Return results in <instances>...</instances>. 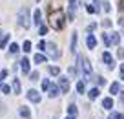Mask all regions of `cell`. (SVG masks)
I'll return each instance as SVG.
<instances>
[{
    "label": "cell",
    "instance_id": "obj_44",
    "mask_svg": "<svg viewBox=\"0 0 124 119\" xmlns=\"http://www.w3.org/2000/svg\"><path fill=\"white\" fill-rule=\"evenodd\" d=\"M122 6H124V0H122Z\"/></svg>",
    "mask_w": 124,
    "mask_h": 119
},
{
    "label": "cell",
    "instance_id": "obj_10",
    "mask_svg": "<svg viewBox=\"0 0 124 119\" xmlns=\"http://www.w3.org/2000/svg\"><path fill=\"white\" fill-rule=\"evenodd\" d=\"M40 18H42V13H40V9H35V13H33V22H35V24H40V22H42Z\"/></svg>",
    "mask_w": 124,
    "mask_h": 119
},
{
    "label": "cell",
    "instance_id": "obj_9",
    "mask_svg": "<svg viewBox=\"0 0 124 119\" xmlns=\"http://www.w3.org/2000/svg\"><path fill=\"white\" fill-rule=\"evenodd\" d=\"M47 93H49V97H57V95H58V86L49 84V88H47Z\"/></svg>",
    "mask_w": 124,
    "mask_h": 119
},
{
    "label": "cell",
    "instance_id": "obj_14",
    "mask_svg": "<svg viewBox=\"0 0 124 119\" xmlns=\"http://www.w3.org/2000/svg\"><path fill=\"white\" fill-rule=\"evenodd\" d=\"M8 42H9V35H6V33H4V37L0 38V50H4V48L8 46Z\"/></svg>",
    "mask_w": 124,
    "mask_h": 119
},
{
    "label": "cell",
    "instance_id": "obj_30",
    "mask_svg": "<svg viewBox=\"0 0 124 119\" xmlns=\"http://www.w3.org/2000/svg\"><path fill=\"white\" fill-rule=\"evenodd\" d=\"M24 51H31V42H29V40L24 42Z\"/></svg>",
    "mask_w": 124,
    "mask_h": 119
},
{
    "label": "cell",
    "instance_id": "obj_23",
    "mask_svg": "<svg viewBox=\"0 0 124 119\" xmlns=\"http://www.w3.org/2000/svg\"><path fill=\"white\" fill-rule=\"evenodd\" d=\"M102 42H104L106 46H111V42H109V35H108V33L102 35Z\"/></svg>",
    "mask_w": 124,
    "mask_h": 119
},
{
    "label": "cell",
    "instance_id": "obj_36",
    "mask_svg": "<svg viewBox=\"0 0 124 119\" xmlns=\"http://www.w3.org/2000/svg\"><path fill=\"white\" fill-rule=\"evenodd\" d=\"M117 55H119V59H124V50H119V51H117Z\"/></svg>",
    "mask_w": 124,
    "mask_h": 119
},
{
    "label": "cell",
    "instance_id": "obj_41",
    "mask_svg": "<svg viewBox=\"0 0 124 119\" xmlns=\"http://www.w3.org/2000/svg\"><path fill=\"white\" fill-rule=\"evenodd\" d=\"M2 37H4V31H2V29H0V38H2Z\"/></svg>",
    "mask_w": 124,
    "mask_h": 119
},
{
    "label": "cell",
    "instance_id": "obj_4",
    "mask_svg": "<svg viewBox=\"0 0 124 119\" xmlns=\"http://www.w3.org/2000/svg\"><path fill=\"white\" fill-rule=\"evenodd\" d=\"M78 64H80L82 72H84L86 75H89V73H91V64H89V61H88V59H84V57H78Z\"/></svg>",
    "mask_w": 124,
    "mask_h": 119
},
{
    "label": "cell",
    "instance_id": "obj_22",
    "mask_svg": "<svg viewBox=\"0 0 124 119\" xmlns=\"http://www.w3.org/2000/svg\"><path fill=\"white\" fill-rule=\"evenodd\" d=\"M84 90H86L84 82H82V81H80V82H77V92H78V93H84Z\"/></svg>",
    "mask_w": 124,
    "mask_h": 119
},
{
    "label": "cell",
    "instance_id": "obj_15",
    "mask_svg": "<svg viewBox=\"0 0 124 119\" xmlns=\"http://www.w3.org/2000/svg\"><path fill=\"white\" fill-rule=\"evenodd\" d=\"M109 42H111V44H119V42H120V35H119V33H111Z\"/></svg>",
    "mask_w": 124,
    "mask_h": 119
},
{
    "label": "cell",
    "instance_id": "obj_20",
    "mask_svg": "<svg viewBox=\"0 0 124 119\" xmlns=\"http://www.w3.org/2000/svg\"><path fill=\"white\" fill-rule=\"evenodd\" d=\"M13 90H15V93L20 92V81H18V79H15V81H13Z\"/></svg>",
    "mask_w": 124,
    "mask_h": 119
},
{
    "label": "cell",
    "instance_id": "obj_42",
    "mask_svg": "<svg viewBox=\"0 0 124 119\" xmlns=\"http://www.w3.org/2000/svg\"><path fill=\"white\" fill-rule=\"evenodd\" d=\"M66 119H75V117H71V115H70V117H66Z\"/></svg>",
    "mask_w": 124,
    "mask_h": 119
},
{
    "label": "cell",
    "instance_id": "obj_43",
    "mask_svg": "<svg viewBox=\"0 0 124 119\" xmlns=\"http://www.w3.org/2000/svg\"><path fill=\"white\" fill-rule=\"evenodd\" d=\"M0 112H2V104H0Z\"/></svg>",
    "mask_w": 124,
    "mask_h": 119
},
{
    "label": "cell",
    "instance_id": "obj_19",
    "mask_svg": "<svg viewBox=\"0 0 124 119\" xmlns=\"http://www.w3.org/2000/svg\"><path fill=\"white\" fill-rule=\"evenodd\" d=\"M68 114H70L71 117H75V115H77V106H75V104H70V108H68Z\"/></svg>",
    "mask_w": 124,
    "mask_h": 119
},
{
    "label": "cell",
    "instance_id": "obj_21",
    "mask_svg": "<svg viewBox=\"0 0 124 119\" xmlns=\"http://www.w3.org/2000/svg\"><path fill=\"white\" fill-rule=\"evenodd\" d=\"M75 46H77V33L71 35V51H75Z\"/></svg>",
    "mask_w": 124,
    "mask_h": 119
},
{
    "label": "cell",
    "instance_id": "obj_37",
    "mask_svg": "<svg viewBox=\"0 0 124 119\" xmlns=\"http://www.w3.org/2000/svg\"><path fill=\"white\" fill-rule=\"evenodd\" d=\"M102 6H104V11H109V9H111V8H109V4H108V2H104Z\"/></svg>",
    "mask_w": 124,
    "mask_h": 119
},
{
    "label": "cell",
    "instance_id": "obj_39",
    "mask_svg": "<svg viewBox=\"0 0 124 119\" xmlns=\"http://www.w3.org/2000/svg\"><path fill=\"white\" fill-rule=\"evenodd\" d=\"M108 119H117V114H115V112H113V114H109V117Z\"/></svg>",
    "mask_w": 124,
    "mask_h": 119
},
{
    "label": "cell",
    "instance_id": "obj_34",
    "mask_svg": "<svg viewBox=\"0 0 124 119\" xmlns=\"http://www.w3.org/2000/svg\"><path fill=\"white\" fill-rule=\"evenodd\" d=\"M44 48H46V42H44V40H40V42H39V50L44 51Z\"/></svg>",
    "mask_w": 124,
    "mask_h": 119
},
{
    "label": "cell",
    "instance_id": "obj_32",
    "mask_svg": "<svg viewBox=\"0 0 124 119\" xmlns=\"http://www.w3.org/2000/svg\"><path fill=\"white\" fill-rule=\"evenodd\" d=\"M6 75H8V70H2L0 72V82H2V79H6Z\"/></svg>",
    "mask_w": 124,
    "mask_h": 119
},
{
    "label": "cell",
    "instance_id": "obj_40",
    "mask_svg": "<svg viewBox=\"0 0 124 119\" xmlns=\"http://www.w3.org/2000/svg\"><path fill=\"white\" fill-rule=\"evenodd\" d=\"M117 119H124V115L122 114H117Z\"/></svg>",
    "mask_w": 124,
    "mask_h": 119
},
{
    "label": "cell",
    "instance_id": "obj_17",
    "mask_svg": "<svg viewBox=\"0 0 124 119\" xmlns=\"http://www.w3.org/2000/svg\"><path fill=\"white\" fill-rule=\"evenodd\" d=\"M99 93H101V92H99V88H91L88 95H89V99H97V97H99Z\"/></svg>",
    "mask_w": 124,
    "mask_h": 119
},
{
    "label": "cell",
    "instance_id": "obj_3",
    "mask_svg": "<svg viewBox=\"0 0 124 119\" xmlns=\"http://www.w3.org/2000/svg\"><path fill=\"white\" fill-rule=\"evenodd\" d=\"M44 51H46V53L49 55L51 59H55V61H57V59H60V51L57 50V46H55L53 42H46V48H44Z\"/></svg>",
    "mask_w": 124,
    "mask_h": 119
},
{
    "label": "cell",
    "instance_id": "obj_33",
    "mask_svg": "<svg viewBox=\"0 0 124 119\" xmlns=\"http://www.w3.org/2000/svg\"><path fill=\"white\" fill-rule=\"evenodd\" d=\"M39 31H40V35H46V33H47V26H40Z\"/></svg>",
    "mask_w": 124,
    "mask_h": 119
},
{
    "label": "cell",
    "instance_id": "obj_7",
    "mask_svg": "<svg viewBox=\"0 0 124 119\" xmlns=\"http://www.w3.org/2000/svg\"><path fill=\"white\" fill-rule=\"evenodd\" d=\"M102 61H104L106 64H108L109 68L113 70V66H115V62H113V57H111V55L108 53V51H104V53H102Z\"/></svg>",
    "mask_w": 124,
    "mask_h": 119
},
{
    "label": "cell",
    "instance_id": "obj_31",
    "mask_svg": "<svg viewBox=\"0 0 124 119\" xmlns=\"http://www.w3.org/2000/svg\"><path fill=\"white\" fill-rule=\"evenodd\" d=\"M49 84H51V82H49V81L46 79V81L42 82V90H47V88H49Z\"/></svg>",
    "mask_w": 124,
    "mask_h": 119
},
{
    "label": "cell",
    "instance_id": "obj_2",
    "mask_svg": "<svg viewBox=\"0 0 124 119\" xmlns=\"http://www.w3.org/2000/svg\"><path fill=\"white\" fill-rule=\"evenodd\" d=\"M16 18H18V24L22 27H29L31 26V22H29V9H27V8H20Z\"/></svg>",
    "mask_w": 124,
    "mask_h": 119
},
{
    "label": "cell",
    "instance_id": "obj_1",
    "mask_svg": "<svg viewBox=\"0 0 124 119\" xmlns=\"http://www.w3.org/2000/svg\"><path fill=\"white\" fill-rule=\"evenodd\" d=\"M49 24L53 29L60 31L62 27H64V13L60 11V9H57V11H51L49 13Z\"/></svg>",
    "mask_w": 124,
    "mask_h": 119
},
{
    "label": "cell",
    "instance_id": "obj_13",
    "mask_svg": "<svg viewBox=\"0 0 124 119\" xmlns=\"http://www.w3.org/2000/svg\"><path fill=\"white\" fill-rule=\"evenodd\" d=\"M20 64H22V72L24 73H29V61H27V59H22Z\"/></svg>",
    "mask_w": 124,
    "mask_h": 119
},
{
    "label": "cell",
    "instance_id": "obj_12",
    "mask_svg": "<svg viewBox=\"0 0 124 119\" xmlns=\"http://www.w3.org/2000/svg\"><path fill=\"white\" fill-rule=\"evenodd\" d=\"M75 9H77V0H70V20L73 18Z\"/></svg>",
    "mask_w": 124,
    "mask_h": 119
},
{
    "label": "cell",
    "instance_id": "obj_29",
    "mask_svg": "<svg viewBox=\"0 0 124 119\" xmlns=\"http://www.w3.org/2000/svg\"><path fill=\"white\" fill-rule=\"evenodd\" d=\"M29 81H39V72H33L29 75Z\"/></svg>",
    "mask_w": 124,
    "mask_h": 119
},
{
    "label": "cell",
    "instance_id": "obj_38",
    "mask_svg": "<svg viewBox=\"0 0 124 119\" xmlns=\"http://www.w3.org/2000/svg\"><path fill=\"white\" fill-rule=\"evenodd\" d=\"M120 79H124V64L120 66Z\"/></svg>",
    "mask_w": 124,
    "mask_h": 119
},
{
    "label": "cell",
    "instance_id": "obj_18",
    "mask_svg": "<svg viewBox=\"0 0 124 119\" xmlns=\"http://www.w3.org/2000/svg\"><path fill=\"white\" fill-rule=\"evenodd\" d=\"M20 115H22V117H26V119H27V117H31V112L27 110L26 106H20Z\"/></svg>",
    "mask_w": 124,
    "mask_h": 119
},
{
    "label": "cell",
    "instance_id": "obj_25",
    "mask_svg": "<svg viewBox=\"0 0 124 119\" xmlns=\"http://www.w3.org/2000/svg\"><path fill=\"white\" fill-rule=\"evenodd\" d=\"M109 92H111V93H117V92H119V82H113V84L109 86Z\"/></svg>",
    "mask_w": 124,
    "mask_h": 119
},
{
    "label": "cell",
    "instance_id": "obj_35",
    "mask_svg": "<svg viewBox=\"0 0 124 119\" xmlns=\"http://www.w3.org/2000/svg\"><path fill=\"white\" fill-rule=\"evenodd\" d=\"M102 26H104V27H109V26H111V20H104V22H102Z\"/></svg>",
    "mask_w": 124,
    "mask_h": 119
},
{
    "label": "cell",
    "instance_id": "obj_28",
    "mask_svg": "<svg viewBox=\"0 0 124 119\" xmlns=\"http://www.w3.org/2000/svg\"><path fill=\"white\" fill-rule=\"evenodd\" d=\"M0 90H2L4 93H9V86H8V84H4V82H0Z\"/></svg>",
    "mask_w": 124,
    "mask_h": 119
},
{
    "label": "cell",
    "instance_id": "obj_24",
    "mask_svg": "<svg viewBox=\"0 0 124 119\" xmlns=\"http://www.w3.org/2000/svg\"><path fill=\"white\" fill-rule=\"evenodd\" d=\"M18 50H20V48H18V44H15V42H13L11 46H9V53H16Z\"/></svg>",
    "mask_w": 124,
    "mask_h": 119
},
{
    "label": "cell",
    "instance_id": "obj_5",
    "mask_svg": "<svg viewBox=\"0 0 124 119\" xmlns=\"http://www.w3.org/2000/svg\"><path fill=\"white\" fill-rule=\"evenodd\" d=\"M58 88H60L62 93H68V90H70V79L60 77V79H58Z\"/></svg>",
    "mask_w": 124,
    "mask_h": 119
},
{
    "label": "cell",
    "instance_id": "obj_6",
    "mask_svg": "<svg viewBox=\"0 0 124 119\" xmlns=\"http://www.w3.org/2000/svg\"><path fill=\"white\" fill-rule=\"evenodd\" d=\"M27 99H29L31 103H40V93L37 92V90H29V92H27Z\"/></svg>",
    "mask_w": 124,
    "mask_h": 119
},
{
    "label": "cell",
    "instance_id": "obj_8",
    "mask_svg": "<svg viewBox=\"0 0 124 119\" xmlns=\"http://www.w3.org/2000/svg\"><path fill=\"white\" fill-rule=\"evenodd\" d=\"M86 44H88L89 50H93V48L97 46V38L93 37V35H88V38H86Z\"/></svg>",
    "mask_w": 124,
    "mask_h": 119
},
{
    "label": "cell",
    "instance_id": "obj_26",
    "mask_svg": "<svg viewBox=\"0 0 124 119\" xmlns=\"http://www.w3.org/2000/svg\"><path fill=\"white\" fill-rule=\"evenodd\" d=\"M49 73H51V75H58V73H60V70H58L57 66H49Z\"/></svg>",
    "mask_w": 124,
    "mask_h": 119
},
{
    "label": "cell",
    "instance_id": "obj_16",
    "mask_svg": "<svg viewBox=\"0 0 124 119\" xmlns=\"http://www.w3.org/2000/svg\"><path fill=\"white\" fill-rule=\"evenodd\" d=\"M33 61H35L37 64H40V62H46V55H42V53H37L35 57H33Z\"/></svg>",
    "mask_w": 124,
    "mask_h": 119
},
{
    "label": "cell",
    "instance_id": "obj_27",
    "mask_svg": "<svg viewBox=\"0 0 124 119\" xmlns=\"http://www.w3.org/2000/svg\"><path fill=\"white\" fill-rule=\"evenodd\" d=\"M86 11H88V13H97V8H95V6H86Z\"/></svg>",
    "mask_w": 124,
    "mask_h": 119
},
{
    "label": "cell",
    "instance_id": "obj_11",
    "mask_svg": "<svg viewBox=\"0 0 124 119\" xmlns=\"http://www.w3.org/2000/svg\"><path fill=\"white\" fill-rule=\"evenodd\" d=\"M113 106V99L111 97H106L104 101H102V108H106V110H109V108Z\"/></svg>",
    "mask_w": 124,
    "mask_h": 119
}]
</instances>
